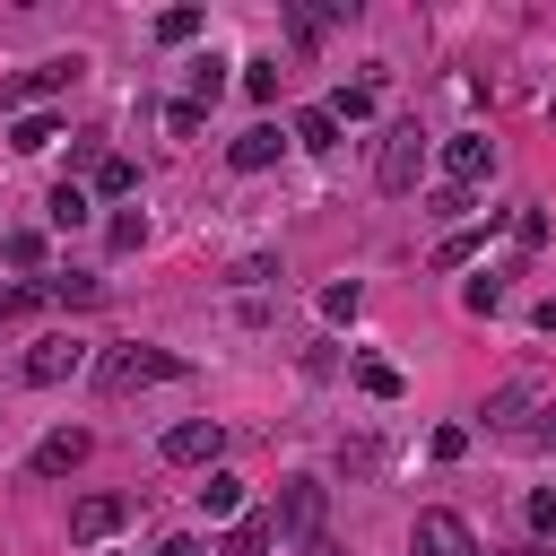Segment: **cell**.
Segmentation results:
<instances>
[{
	"label": "cell",
	"instance_id": "obj_22",
	"mask_svg": "<svg viewBox=\"0 0 556 556\" xmlns=\"http://www.w3.org/2000/svg\"><path fill=\"white\" fill-rule=\"evenodd\" d=\"M96 191H104V200L139 191V165H130V156H96Z\"/></svg>",
	"mask_w": 556,
	"mask_h": 556
},
{
	"label": "cell",
	"instance_id": "obj_3",
	"mask_svg": "<svg viewBox=\"0 0 556 556\" xmlns=\"http://www.w3.org/2000/svg\"><path fill=\"white\" fill-rule=\"evenodd\" d=\"M35 391H52V382H78L87 374V339H70V330H52V339H35L26 348V365H17Z\"/></svg>",
	"mask_w": 556,
	"mask_h": 556
},
{
	"label": "cell",
	"instance_id": "obj_21",
	"mask_svg": "<svg viewBox=\"0 0 556 556\" xmlns=\"http://www.w3.org/2000/svg\"><path fill=\"white\" fill-rule=\"evenodd\" d=\"M61 130H52V113H17V130H9V148L17 156H35V148H52Z\"/></svg>",
	"mask_w": 556,
	"mask_h": 556
},
{
	"label": "cell",
	"instance_id": "obj_27",
	"mask_svg": "<svg viewBox=\"0 0 556 556\" xmlns=\"http://www.w3.org/2000/svg\"><path fill=\"white\" fill-rule=\"evenodd\" d=\"M104 235H113V252H139V243H148V217H139V208H122Z\"/></svg>",
	"mask_w": 556,
	"mask_h": 556
},
{
	"label": "cell",
	"instance_id": "obj_1",
	"mask_svg": "<svg viewBox=\"0 0 556 556\" xmlns=\"http://www.w3.org/2000/svg\"><path fill=\"white\" fill-rule=\"evenodd\" d=\"M174 374H182V356H174V348H148V339L104 348V365H96L104 391H148V382H174Z\"/></svg>",
	"mask_w": 556,
	"mask_h": 556
},
{
	"label": "cell",
	"instance_id": "obj_12",
	"mask_svg": "<svg viewBox=\"0 0 556 556\" xmlns=\"http://www.w3.org/2000/svg\"><path fill=\"white\" fill-rule=\"evenodd\" d=\"M122 521H130L122 495H78V504H70V539H113Z\"/></svg>",
	"mask_w": 556,
	"mask_h": 556
},
{
	"label": "cell",
	"instance_id": "obj_37",
	"mask_svg": "<svg viewBox=\"0 0 556 556\" xmlns=\"http://www.w3.org/2000/svg\"><path fill=\"white\" fill-rule=\"evenodd\" d=\"M304 556H339V539H304Z\"/></svg>",
	"mask_w": 556,
	"mask_h": 556
},
{
	"label": "cell",
	"instance_id": "obj_2",
	"mask_svg": "<svg viewBox=\"0 0 556 556\" xmlns=\"http://www.w3.org/2000/svg\"><path fill=\"white\" fill-rule=\"evenodd\" d=\"M417 174H426V130L417 122H391L382 148H374V182L382 191H417Z\"/></svg>",
	"mask_w": 556,
	"mask_h": 556
},
{
	"label": "cell",
	"instance_id": "obj_35",
	"mask_svg": "<svg viewBox=\"0 0 556 556\" xmlns=\"http://www.w3.org/2000/svg\"><path fill=\"white\" fill-rule=\"evenodd\" d=\"M156 556H200V539H182V530H174V539H156Z\"/></svg>",
	"mask_w": 556,
	"mask_h": 556
},
{
	"label": "cell",
	"instance_id": "obj_33",
	"mask_svg": "<svg viewBox=\"0 0 556 556\" xmlns=\"http://www.w3.org/2000/svg\"><path fill=\"white\" fill-rule=\"evenodd\" d=\"M513 243H521V252H539V243H547V217H539V208H521V217H513Z\"/></svg>",
	"mask_w": 556,
	"mask_h": 556
},
{
	"label": "cell",
	"instance_id": "obj_8",
	"mask_svg": "<svg viewBox=\"0 0 556 556\" xmlns=\"http://www.w3.org/2000/svg\"><path fill=\"white\" fill-rule=\"evenodd\" d=\"M78 52H61V61H43V70H26V78H9L0 87V104H35V96H61V87H78Z\"/></svg>",
	"mask_w": 556,
	"mask_h": 556
},
{
	"label": "cell",
	"instance_id": "obj_31",
	"mask_svg": "<svg viewBox=\"0 0 556 556\" xmlns=\"http://www.w3.org/2000/svg\"><path fill=\"white\" fill-rule=\"evenodd\" d=\"M200 122H208V113H200V104H182V96H174V104H165V130H174V139H191V130H200Z\"/></svg>",
	"mask_w": 556,
	"mask_h": 556
},
{
	"label": "cell",
	"instance_id": "obj_11",
	"mask_svg": "<svg viewBox=\"0 0 556 556\" xmlns=\"http://www.w3.org/2000/svg\"><path fill=\"white\" fill-rule=\"evenodd\" d=\"M530 408H539V374H513V382H495V391H486V408H478V417H486V426H521Z\"/></svg>",
	"mask_w": 556,
	"mask_h": 556
},
{
	"label": "cell",
	"instance_id": "obj_19",
	"mask_svg": "<svg viewBox=\"0 0 556 556\" xmlns=\"http://www.w3.org/2000/svg\"><path fill=\"white\" fill-rule=\"evenodd\" d=\"M235 70H243V96H252V104H278V78H287V70H278L269 52H261V61H235Z\"/></svg>",
	"mask_w": 556,
	"mask_h": 556
},
{
	"label": "cell",
	"instance_id": "obj_10",
	"mask_svg": "<svg viewBox=\"0 0 556 556\" xmlns=\"http://www.w3.org/2000/svg\"><path fill=\"white\" fill-rule=\"evenodd\" d=\"M278 156H287V130H278V122H252V130L226 148V165H235V174H261V165H278Z\"/></svg>",
	"mask_w": 556,
	"mask_h": 556
},
{
	"label": "cell",
	"instance_id": "obj_14",
	"mask_svg": "<svg viewBox=\"0 0 556 556\" xmlns=\"http://www.w3.org/2000/svg\"><path fill=\"white\" fill-rule=\"evenodd\" d=\"M269 539H278V530H269V513H243V521H235L208 556H269Z\"/></svg>",
	"mask_w": 556,
	"mask_h": 556
},
{
	"label": "cell",
	"instance_id": "obj_7",
	"mask_svg": "<svg viewBox=\"0 0 556 556\" xmlns=\"http://www.w3.org/2000/svg\"><path fill=\"white\" fill-rule=\"evenodd\" d=\"M443 174H452V191L486 182V174H495V139H486V130H460V139H443Z\"/></svg>",
	"mask_w": 556,
	"mask_h": 556
},
{
	"label": "cell",
	"instance_id": "obj_23",
	"mask_svg": "<svg viewBox=\"0 0 556 556\" xmlns=\"http://www.w3.org/2000/svg\"><path fill=\"white\" fill-rule=\"evenodd\" d=\"M460 304H469V313H504V269H478V278L460 287Z\"/></svg>",
	"mask_w": 556,
	"mask_h": 556
},
{
	"label": "cell",
	"instance_id": "obj_24",
	"mask_svg": "<svg viewBox=\"0 0 556 556\" xmlns=\"http://www.w3.org/2000/svg\"><path fill=\"white\" fill-rule=\"evenodd\" d=\"M0 261H9V269H35V261H43V235H35V226L0 235Z\"/></svg>",
	"mask_w": 556,
	"mask_h": 556
},
{
	"label": "cell",
	"instance_id": "obj_4",
	"mask_svg": "<svg viewBox=\"0 0 556 556\" xmlns=\"http://www.w3.org/2000/svg\"><path fill=\"white\" fill-rule=\"evenodd\" d=\"M321 504H330V486H321V478H287V486H278L269 530H278V539H321Z\"/></svg>",
	"mask_w": 556,
	"mask_h": 556
},
{
	"label": "cell",
	"instance_id": "obj_17",
	"mask_svg": "<svg viewBox=\"0 0 556 556\" xmlns=\"http://www.w3.org/2000/svg\"><path fill=\"white\" fill-rule=\"evenodd\" d=\"M486 235H495V217H486V226H452V235L434 243V269H460V261H478V243H486Z\"/></svg>",
	"mask_w": 556,
	"mask_h": 556
},
{
	"label": "cell",
	"instance_id": "obj_13",
	"mask_svg": "<svg viewBox=\"0 0 556 556\" xmlns=\"http://www.w3.org/2000/svg\"><path fill=\"white\" fill-rule=\"evenodd\" d=\"M191 495H200V513H208V521H235V513H243V478H235V469H208Z\"/></svg>",
	"mask_w": 556,
	"mask_h": 556
},
{
	"label": "cell",
	"instance_id": "obj_30",
	"mask_svg": "<svg viewBox=\"0 0 556 556\" xmlns=\"http://www.w3.org/2000/svg\"><path fill=\"white\" fill-rule=\"evenodd\" d=\"M43 304V287H0V321H26Z\"/></svg>",
	"mask_w": 556,
	"mask_h": 556
},
{
	"label": "cell",
	"instance_id": "obj_29",
	"mask_svg": "<svg viewBox=\"0 0 556 556\" xmlns=\"http://www.w3.org/2000/svg\"><path fill=\"white\" fill-rule=\"evenodd\" d=\"M43 295H52V304H96V295H104V287H96V278H52V287H43Z\"/></svg>",
	"mask_w": 556,
	"mask_h": 556
},
{
	"label": "cell",
	"instance_id": "obj_18",
	"mask_svg": "<svg viewBox=\"0 0 556 556\" xmlns=\"http://www.w3.org/2000/svg\"><path fill=\"white\" fill-rule=\"evenodd\" d=\"M287 139H295V148H339V122H330V104L295 113V122H287Z\"/></svg>",
	"mask_w": 556,
	"mask_h": 556
},
{
	"label": "cell",
	"instance_id": "obj_26",
	"mask_svg": "<svg viewBox=\"0 0 556 556\" xmlns=\"http://www.w3.org/2000/svg\"><path fill=\"white\" fill-rule=\"evenodd\" d=\"M200 26H208V17H200V9H165V17H156V43H191V35H200Z\"/></svg>",
	"mask_w": 556,
	"mask_h": 556
},
{
	"label": "cell",
	"instance_id": "obj_28",
	"mask_svg": "<svg viewBox=\"0 0 556 556\" xmlns=\"http://www.w3.org/2000/svg\"><path fill=\"white\" fill-rule=\"evenodd\" d=\"M521 521H530V530L547 539V530H556V486H530V504H521Z\"/></svg>",
	"mask_w": 556,
	"mask_h": 556
},
{
	"label": "cell",
	"instance_id": "obj_6",
	"mask_svg": "<svg viewBox=\"0 0 556 556\" xmlns=\"http://www.w3.org/2000/svg\"><path fill=\"white\" fill-rule=\"evenodd\" d=\"M408 556H478V539H469V521L460 513H417V530H408Z\"/></svg>",
	"mask_w": 556,
	"mask_h": 556
},
{
	"label": "cell",
	"instance_id": "obj_5",
	"mask_svg": "<svg viewBox=\"0 0 556 556\" xmlns=\"http://www.w3.org/2000/svg\"><path fill=\"white\" fill-rule=\"evenodd\" d=\"M174 469H217V452H226V426L217 417H182V426H165V443H156Z\"/></svg>",
	"mask_w": 556,
	"mask_h": 556
},
{
	"label": "cell",
	"instance_id": "obj_25",
	"mask_svg": "<svg viewBox=\"0 0 556 556\" xmlns=\"http://www.w3.org/2000/svg\"><path fill=\"white\" fill-rule=\"evenodd\" d=\"M321 313H330V321H356V313H365V287H356V278L321 287Z\"/></svg>",
	"mask_w": 556,
	"mask_h": 556
},
{
	"label": "cell",
	"instance_id": "obj_15",
	"mask_svg": "<svg viewBox=\"0 0 556 556\" xmlns=\"http://www.w3.org/2000/svg\"><path fill=\"white\" fill-rule=\"evenodd\" d=\"M217 96H226V61H217V52H200V61H191V87H182V104H200V113H208Z\"/></svg>",
	"mask_w": 556,
	"mask_h": 556
},
{
	"label": "cell",
	"instance_id": "obj_32",
	"mask_svg": "<svg viewBox=\"0 0 556 556\" xmlns=\"http://www.w3.org/2000/svg\"><path fill=\"white\" fill-rule=\"evenodd\" d=\"M426 208H434V217H443V226H460V217H469V191H452V182H443V191H434V200H426Z\"/></svg>",
	"mask_w": 556,
	"mask_h": 556
},
{
	"label": "cell",
	"instance_id": "obj_16",
	"mask_svg": "<svg viewBox=\"0 0 556 556\" xmlns=\"http://www.w3.org/2000/svg\"><path fill=\"white\" fill-rule=\"evenodd\" d=\"M43 217H52V226H87V217H96V200H87V182H52V200H43Z\"/></svg>",
	"mask_w": 556,
	"mask_h": 556
},
{
	"label": "cell",
	"instance_id": "obj_34",
	"mask_svg": "<svg viewBox=\"0 0 556 556\" xmlns=\"http://www.w3.org/2000/svg\"><path fill=\"white\" fill-rule=\"evenodd\" d=\"M469 452V426H434V460H460Z\"/></svg>",
	"mask_w": 556,
	"mask_h": 556
},
{
	"label": "cell",
	"instance_id": "obj_9",
	"mask_svg": "<svg viewBox=\"0 0 556 556\" xmlns=\"http://www.w3.org/2000/svg\"><path fill=\"white\" fill-rule=\"evenodd\" d=\"M87 452H96V443H87V426H61V434H43V443H35V460H26V469H35V478H70Z\"/></svg>",
	"mask_w": 556,
	"mask_h": 556
},
{
	"label": "cell",
	"instance_id": "obj_20",
	"mask_svg": "<svg viewBox=\"0 0 556 556\" xmlns=\"http://www.w3.org/2000/svg\"><path fill=\"white\" fill-rule=\"evenodd\" d=\"M356 391H365V400H400V365H382V356H356Z\"/></svg>",
	"mask_w": 556,
	"mask_h": 556
},
{
	"label": "cell",
	"instance_id": "obj_36",
	"mask_svg": "<svg viewBox=\"0 0 556 556\" xmlns=\"http://www.w3.org/2000/svg\"><path fill=\"white\" fill-rule=\"evenodd\" d=\"M539 443H556V400H547V408H539Z\"/></svg>",
	"mask_w": 556,
	"mask_h": 556
}]
</instances>
